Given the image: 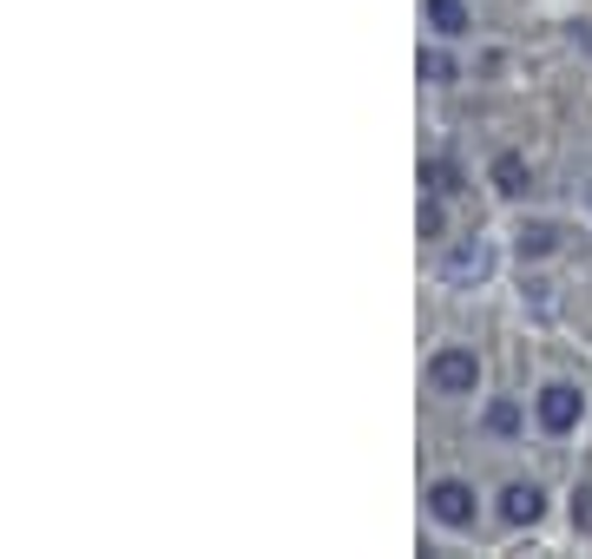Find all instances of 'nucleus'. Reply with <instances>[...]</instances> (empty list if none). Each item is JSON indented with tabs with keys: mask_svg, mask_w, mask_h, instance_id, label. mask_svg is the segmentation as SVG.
<instances>
[{
	"mask_svg": "<svg viewBox=\"0 0 592 559\" xmlns=\"http://www.w3.org/2000/svg\"><path fill=\"white\" fill-rule=\"evenodd\" d=\"M422 79H435V86H448V79H455V59L428 46V53H422Z\"/></svg>",
	"mask_w": 592,
	"mask_h": 559,
	"instance_id": "obj_10",
	"label": "nucleus"
},
{
	"mask_svg": "<svg viewBox=\"0 0 592 559\" xmlns=\"http://www.w3.org/2000/svg\"><path fill=\"white\" fill-rule=\"evenodd\" d=\"M494 191H501V198H521V191H527V158H521V152H501V158H494Z\"/></svg>",
	"mask_w": 592,
	"mask_h": 559,
	"instance_id": "obj_7",
	"label": "nucleus"
},
{
	"mask_svg": "<svg viewBox=\"0 0 592 559\" xmlns=\"http://www.w3.org/2000/svg\"><path fill=\"white\" fill-rule=\"evenodd\" d=\"M422 13H428V26L442 33V40H461L474 20H468V7L461 0H422Z\"/></svg>",
	"mask_w": 592,
	"mask_h": 559,
	"instance_id": "obj_6",
	"label": "nucleus"
},
{
	"mask_svg": "<svg viewBox=\"0 0 592 559\" xmlns=\"http://www.w3.org/2000/svg\"><path fill=\"white\" fill-rule=\"evenodd\" d=\"M422 237H442V198H422Z\"/></svg>",
	"mask_w": 592,
	"mask_h": 559,
	"instance_id": "obj_11",
	"label": "nucleus"
},
{
	"mask_svg": "<svg viewBox=\"0 0 592 559\" xmlns=\"http://www.w3.org/2000/svg\"><path fill=\"white\" fill-rule=\"evenodd\" d=\"M540 507H547V494H540L534 481H514V488L501 494V521H507V527H534Z\"/></svg>",
	"mask_w": 592,
	"mask_h": 559,
	"instance_id": "obj_5",
	"label": "nucleus"
},
{
	"mask_svg": "<svg viewBox=\"0 0 592 559\" xmlns=\"http://www.w3.org/2000/svg\"><path fill=\"white\" fill-rule=\"evenodd\" d=\"M488 435H521V402H488Z\"/></svg>",
	"mask_w": 592,
	"mask_h": 559,
	"instance_id": "obj_9",
	"label": "nucleus"
},
{
	"mask_svg": "<svg viewBox=\"0 0 592 559\" xmlns=\"http://www.w3.org/2000/svg\"><path fill=\"white\" fill-rule=\"evenodd\" d=\"M554 244H560V231H554V224H521V237H514V250H521V257H554Z\"/></svg>",
	"mask_w": 592,
	"mask_h": 559,
	"instance_id": "obj_8",
	"label": "nucleus"
},
{
	"mask_svg": "<svg viewBox=\"0 0 592 559\" xmlns=\"http://www.w3.org/2000/svg\"><path fill=\"white\" fill-rule=\"evenodd\" d=\"M428 389H435V395H474V389H481V356L461 349V343H455V349H435V356H428Z\"/></svg>",
	"mask_w": 592,
	"mask_h": 559,
	"instance_id": "obj_1",
	"label": "nucleus"
},
{
	"mask_svg": "<svg viewBox=\"0 0 592 559\" xmlns=\"http://www.w3.org/2000/svg\"><path fill=\"white\" fill-rule=\"evenodd\" d=\"M573 527H592V494H580V501H573Z\"/></svg>",
	"mask_w": 592,
	"mask_h": 559,
	"instance_id": "obj_12",
	"label": "nucleus"
},
{
	"mask_svg": "<svg viewBox=\"0 0 592 559\" xmlns=\"http://www.w3.org/2000/svg\"><path fill=\"white\" fill-rule=\"evenodd\" d=\"M428 514H435L448 534H468L481 507H474V488H468V481H435V488H428Z\"/></svg>",
	"mask_w": 592,
	"mask_h": 559,
	"instance_id": "obj_3",
	"label": "nucleus"
},
{
	"mask_svg": "<svg viewBox=\"0 0 592 559\" xmlns=\"http://www.w3.org/2000/svg\"><path fill=\"white\" fill-rule=\"evenodd\" d=\"M534 415H540V428H547V435H573V428H580V415H587V395H580L573 382H547V389L534 395Z\"/></svg>",
	"mask_w": 592,
	"mask_h": 559,
	"instance_id": "obj_2",
	"label": "nucleus"
},
{
	"mask_svg": "<svg viewBox=\"0 0 592 559\" xmlns=\"http://www.w3.org/2000/svg\"><path fill=\"white\" fill-rule=\"evenodd\" d=\"M494 270V250H488V237H461L448 257H442V277L448 283H481Z\"/></svg>",
	"mask_w": 592,
	"mask_h": 559,
	"instance_id": "obj_4",
	"label": "nucleus"
}]
</instances>
